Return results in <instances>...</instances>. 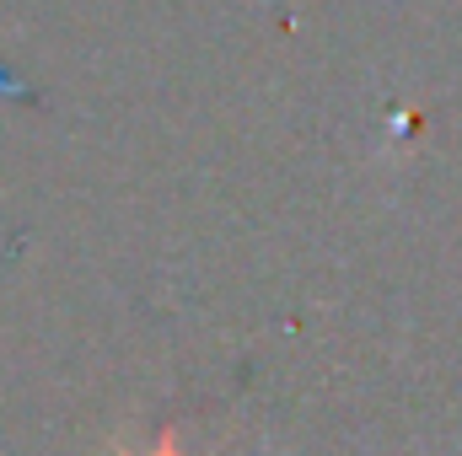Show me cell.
Listing matches in <instances>:
<instances>
[{
  "instance_id": "6da1fadb",
  "label": "cell",
  "mask_w": 462,
  "mask_h": 456,
  "mask_svg": "<svg viewBox=\"0 0 462 456\" xmlns=\"http://www.w3.org/2000/svg\"><path fill=\"white\" fill-rule=\"evenodd\" d=\"M108 451H114V456H199V451H189V446L178 441V430H162V435H151L145 446H124V441H108Z\"/></svg>"
}]
</instances>
